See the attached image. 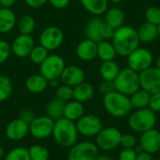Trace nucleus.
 Returning a JSON list of instances; mask_svg holds the SVG:
<instances>
[{"instance_id":"1","label":"nucleus","mask_w":160,"mask_h":160,"mask_svg":"<svg viewBox=\"0 0 160 160\" xmlns=\"http://www.w3.org/2000/svg\"><path fill=\"white\" fill-rule=\"evenodd\" d=\"M112 43L118 55L127 57L139 47L140 39L137 29L128 25L117 28L112 38Z\"/></svg>"},{"instance_id":"2","label":"nucleus","mask_w":160,"mask_h":160,"mask_svg":"<svg viewBox=\"0 0 160 160\" xmlns=\"http://www.w3.org/2000/svg\"><path fill=\"white\" fill-rule=\"evenodd\" d=\"M52 135L55 142L63 148H71L77 143L79 137L75 122L65 117L54 121Z\"/></svg>"},{"instance_id":"3","label":"nucleus","mask_w":160,"mask_h":160,"mask_svg":"<svg viewBox=\"0 0 160 160\" xmlns=\"http://www.w3.org/2000/svg\"><path fill=\"white\" fill-rule=\"evenodd\" d=\"M103 105L107 112L115 118H122L128 115L132 109L129 97L118 91L105 95L103 98Z\"/></svg>"},{"instance_id":"4","label":"nucleus","mask_w":160,"mask_h":160,"mask_svg":"<svg viewBox=\"0 0 160 160\" xmlns=\"http://www.w3.org/2000/svg\"><path fill=\"white\" fill-rule=\"evenodd\" d=\"M113 82L115 85V90L128 97H130L141 88L140 74L128 67L120 69V72Z\"/></svg>"},{"instance_id":"5","label":"nucleus","mask_w":160,"mask_h":160,"mask_svg":"<svg viewBox=\"0 0 160 160\" xmlns=\"http://www.w3.org/2000/svg\"><path fill=\"white\" fill-rule=\"evenodd\" d=\"M128 127L135 132L143 133L155 128L157 124L156 112L149 108L139 109L135 111L128 118Z\"/></svg>"},{"instance_id":"6","label":"nucleus","mask_w":160,"mask_h":160,"mask_svg":"<svg viewBox=\"0 0 160 160\" xmlns=\"http://www.w3.org/2000/svg\"><path fill=\"white\" fill-rule=\"evenodd\" d=\"M39 66V73L49 82L60 78L66 67V63L62 56L52 53L49 54Z\"/></svg>"},{"instance_id":"7","label":"nucleus","mask_w":160,"mask_h":160,"mask_svg":"<svg viewBox=\"0 0 160 160\" xmlns=\"http://www.w3.org/2000/svg\"><path fill=\"white\" fill-rule=\"evenodd\" d=\"M96 145L102 151H112L120 145L122 133L115 127L103 128L96 136Z\"/></svg>"},{"instance_id":"8","label":"nucleus","mask_w":160,"mask_h":160,"mask_svg":"<svg viewBox=\"0 0 160 160\" xmlns=\"http://www.w3.org/2000/svg\"><path fill=\"white\" fill-rule=\"evenodd\" d=\"M127 57L128 67L138 73H141L142 71L151 68L154 62L152 52L146 48L138 47Z\"/></svg>"},{"instance_id":"9","label":"nucleus","mask_w":160,"mask_h":160,"mask_svg":"<svg viewBox=\"0 0 160 160\" xmlns=\"http://www.w3.org/2000/svg\"><path fill=\"white\" fill-rule=\"evenodd\" d=\"M98 148L96 143L88 141L77 142L68 153V160H96L98 156Z\"/></svg>"},{"instance_id":"10","label":"nucleus","mask_w":160,"mask_h":160,"mask_svg":"<svg viewBox=\"0 0 160 160\" xmlns=\"http://www.w3.org/2000/svg\"><path fill=\"white\" fill-rule=\"evenodd\" d=\"M64 41V33L57 26H48L42 30L39 36V45L47 51H55L61 47Z\"/></svg>"},{"instance_id":"11","label":"nucleus","mask_w":160,"mask_h":160,"mask_svg":"<svg viewBox=\"0 0 160 160\" xmlns=\"http://www.w3.org/2000/svg\"><path fill=\"white\" fill-rule=\"evenodd\" d=\"M76 128L80 135L84 137H94L103 128V124L100 118L95 114H83L76 122Z\"/></svg>"},{"instance_id":"12","label":"nucleus","mask_w":160,"mask_h":160,"mask_svg":"<svg viewBox=\"0 0 160 160\" xmlns=\"http://www.w3.org/2000/svg\"><path fill=\"white\" fill-rule=\"evenodd\" d=\"M54 121L47 115L36 117L29 125L30 134L38 140H43L52 134Z\"/></svg>"},{"instance_id":"13","label":"nucleus","mask_w":160,"mask_h":160,"mask_svg":"<svg viewBox=\"0 0 160 160\" xmlns=\"http://www.w3.org/2000/svg\"><path fill=\"white\" fill-rule=\"evenodd\" d=\"M139 74L142 89L151 95L160 93V69L151 67Z\"/></svg>"},{"instance_id":"14","label":"nucleus","mask_w":160,"mask_h":160,"mask_svg":"<svg viewBox=\"0 0 160 160\" xmlns=\"http://www.w3.org/2000/svg\"><path fill=\"white\" fill-rule=\"evenodd\" d=\"M34 46L35 40L31 35L20 34L13 39L12 43L10 44L11 53L19 58H25L29 56Z\"/></svg>"},{"instance_id":"15","label":"nucleus","mask_w":160,"mask_h":160,"mask_svg":"<svg viewBox=\"0 0 160 160\" xmlns=\"http://www.w3.org/2000/svg\"><path fill=\"white\" fill-rule=\"evenodd\" d=\"M5 133L8 140L12 142H19L24 139L29 133V125L18 117L8 124Z\"/></svg>"},{"instance_id":"16","label":"nucleus","mask_w":160,"mask_h":160,"mask_svg":"<svg viewBox=\"0 0 160 160\" xmlns=\"http://www.w3.org/2000/svg\"><path fill=\"white\" fill-rule=\"evenodd\" d=\"M139 144L144 152L151 155L158 153L160 150V131L154 128L142 133Z\"/></svg>"},{"instance_id":"17","label":"nucleus","mask_w":160,"mask_h":160,"mask_svg":"<svg viewBox=\"0 0 160 160\" xmlns=\"http://www.w3.org/2000/svg\"><path fill=\"white\" fill-rule=\"evenodd\" d=\"M63 84L75 87L85 80V73L78 66H66L60 78Z\"/></svg>"},{"instance_id":"18","label":"nucleus","mask_w":160,"mask_h":160,"mask_svg":"<svg viewBox=\"0 0 160 160\" xmlns=\"http://www.w3.org/2000/svg\"><path fill=\"white\" fill-rule=\"evenodd\" d=\"M76 54L84 62L94 60L98 54V43L88 38L82 40L76 47Z\"/></svg>"},{"instance_id":"19","label":"nucleus","mask_w":160,"mask_h":160,"mask_svg":"<svg viewBox=\"0 0 160 160\" xmlns=\"http://www.w3.org/2000/svg\"><path fill=\"white\" fill-rule=\"evenodd\" d=\"M17 24L15 12L11 8H2L0 9V34H7L13 30Z\"/></svg>"},{"instance_id":"20","label":"nucleus","mask_w":160,"mask_h":160,"mask_svg":"<svg viewBox=\"0 0 160 160\" xmlns=\"http://www.w3.org/2000/svg\"><path fill=\"white\" fill-rule=\"evenodd\" d=\"M137 33L140 42L151 43L158 38V26L145 22L139 26Z\"/></svg>"},{"instance_id":"21","label":"nucleus","mask_w":160,"mask_h":160,"mask_svg":"<svg viewBox=\"0 0 160 160\" xmlns=\"http://www.w3.org/2000/svg\"><path fill=\"white\" fill-rule=\"evenodd\" d=\"M49 82L40 73L30 75L25 81V88L32 94H39L47 89Z\"/></svg>"},{"instance_id":"22","label":"nucleus","mask_w":160,"mask_h":160,"mask_svg":"<svg viewBox=\"0 0 160 160\" xmlns=\"http://www.w3.org/2000/svg\"><path fill=\"white\" fill-rule=\"evenodd\" d=\"M95 94L94 87L91 83L85 81L73 87V99L81 103L90 100Z\"/></svg>"},{"instance_id":"23","label":"nucleus","mask_w":160,"mask_h":160,"mask_svg":"<svg viewBox=\"0 0 160 160\" xmlns=\"http://www.w3.org/2000/svg\"><path fill=\"white\" fill-rule=\"evenodd\" d=\"M83 114H84V107L82 103L76 100L68 101L66 103L65 111H64L65 118L72 122H77Z\"/></svg>"},{"instance_id":"24","label":"nucleus","mask_w":160,"mask_h":160,"mask_svg":"<svg viewBox=\"0 0 160 160\" xmlns=\"http://www.w3.org/2000/svg\"><path fill=\"white\" fill-rule=\"evenodd\" d=\"M104 22L108 24L112 25L115 29L124 25L125 22V13L124 11L116 7L108 8L105 11V19Z\"/></svg>"},{"instance_id":"25","label":"nucleus","mask_w":160,"mask_h":160,"mask_svg":"<svg viewBox=\"0 0 160 160\" xmlns=\"http://www.w3.org/2000/svg\"><path fill=\"white\" fill-rule=\"evenodd\" d=\"M66 103L67 102H65L57 98L50 100L46 106V115L48 117H50L51 119H52L53 121L63 118Z\"/></svg>"},{"instance_id":"26","label":"nucleus","mask_w":160,"mask_h":160,"mask_svg":"<svg viewBox=\"0 0 160 160\" xmlns=\"http://www.w3.org/2000/svg\"><path fill=\"white\" fill-rule=\"evenodd\" d=\"M103 20H101L98 17L92 18L86 24L85 27V35L86 38L91 39L95 42H99L102 40L101 35H100V28L103 23Z\"/></svg>"},{"instance_id":"27","label":"nucleus","mask_w":160,"mask_h":160,"mask_svg":"<svg viewBox=\"0 0 160 160\" xmlns=\"http://www.w3.org/2000/svg\"><path fill=\"white\" fill-rule=\"evenodd\" d=\"M120 72L119 65L114 61H104L99 67V74L105 81H114Z\"/></svg>"},{"instance_id":"28","label":"nucleus","mask_w":160,"mask_h":160,"mask_svg":"<svg viewBox=\"0 0 160 160\" xmlns=\"http://www.w3.org/2000/svg\"><path fill=\"white\" fill-rule=\"evenodd\" d=\"M83 8L93 15H101L108 9L109 0H80Z\"/></svg>"},{"instance_id":"29","label":"nucleus","mask_w":160,"mask_h":160,"mask_svg":"<svg viewBox=\"0 0 160 160\" xmlns=\"http://www.w3.org/2000/svg\"><path fill=\"white\" fill-rule=\"evenodd\" d=\"M116 54H117L116 51H115L112 41L101 40V41L98 42V54H97V57H98L102 62L114 60Z\"/></svg>"},{"instance_id":"30","label":"nucleus","mask_w":160,"mask_h":160,"mask_svg":"<svg viewBox=\"0 0 160 160\" xmlns=\"http://www.w3.org/2000/svg\"><path fill=\"white\" fill-rule=\"evenodd\" d=\"M150 96H151V94H149L145 90L140 88L139 90H137L135 93H133L129 97L131 107L135 108L137 110L148 108V104H149V100H150Z\"/></svg>"},{"instance_id":"31","label":"nucleus","mask_w":160,"mask_h":160,"mask_svg":"<svg viewBox=\"0 0 160 160\" xmlns=\"http://www.w3.org/2000/svg\"><path fill=\"white\" fill-rule=\"evenodd\" d=\"M17 28L20 34L22 35H31L35 28H36V21L35 19L28 15H22L18 21H17Z\"/></svg>"},{"instance_id":"32","label":"nucleus","mask_w":160,"mask_h":160,"mask_svg":"<svg viewBox=\"0 0 160 160\" xmlns=\"http://www.w3.org/2000/svg\"><path fill=\"white\" fill-rule=\"evenodd\" d=\"M13 85L10 79L5 75H0V102L7 100L12 94Z\"/></svg>"},{"instance_id":"33","label":"nucleus","mask_w":160,"mask_h":160,"mask_svg":"<svg viewBox=\"0 0 160 160\" xmlns=\"http://www.w3.org/2000/svg\"><path fill=\"white\" fill-rule=\"evenodd\" d=\"M28 154L31 160H49L50 158L49 150L39 144L32 145L28 149Z\"/></svg>"},{"instance_id":"34","label":"nucleus","mask_w":160,"mask_h":160,"mask_svg":"<svg viewBox=\"0 0 160 160\" xmlns=\"http://www.w3.org/2000/svg\"><path fill=\"white\" fill-rule=\"evenodd\" d=\"M48 55H49V51H47L44 47H42L41 45H38V46L35 45L28 57L32 63L40 65L48 57Z\"/></svg>"},{"instance_id":"35","label":"nucleus","mask_w":160,"mask_h":160,"mask_svg":"<svg viewBox=\"0 0 160 160\" xmlns=\"http://www.w3.org/2000/svg\"><path fill=\"white\" fill-rule=\"evenodd\" d=\"M4 160H31V158L28 154V149L24 147H15L5 156Z\"/></svg>"},{"instance_id":"36","label":"nucleus","mask_w":160,"mask_h":160,"mask_svg":"<svg viewBox=\"0 0 160 160\" xmlns=\"http://www.w3.org/2000/svg\"><path fill=\"white\" fill-rule=\"evenodd\" d=\"M145 19L146 22L158 26L160 24V8L157 6L149 7L145 11Z\"/></svg>"},{"instance_id":"37","label":"nucleus","mask_w":160,"mask_h":160,"mask_svg":"<svg viewBox=\"0 0 160 160\" xmlns=\"http://www.w3.org/2000/svg\"><path fill=\"white\" fill-rule=\"evenodd\" d=\"M56 98L65 102L70 101L73 98V87L66 84L59 85L56 88Z\"/></svg>"},{"instance_id":"38","label":"nucleus","mask_w":160,"mask_h":160,"mask_svg":"<svg viewBox=\"0 0 160 160\" xmlns=\"http://www.w3.org/2000/svg\"><path fill=\"white\" fill-rule=\"evenodd\" d=\"M11 54L10 44L3 39H0V64L5 63Z\"/></svg>"},{"instance_id":"39","label":"nucleus","mask_w":160,"mask_h":160,"mask_svg":"<svg viewBox=\"0 0 160 160\" xmlns=\"http://www.w3.org/2000/svg\"><path fill=\"white\" fill-rule=\"evenodd\" d=\"M138 144L137 138L132 134H122L120 145L123 148H134Z\"/></svg>"},{"instance_id":"40","label":"nucleus","mask_w":160,"mask_h":160,"mask_svg":"<svg viewBox=\"0 0 160 160\" xmlns=\"http://www.w3.org/2000/svg\"><path fill=\"white\" fill-rule=\"evenodd\" d=\"M115 28L112 27V25L108 24L107 22H103L101 28H100V35L102 38V40H109L112 39L114 33H115Z\"/></svg>"},{"instance_id":"41","label":"nucleus","mask_w":160,"mask_h":160,"mask_svg":"<svg viewBox=\"0 0 160 160\" xmlns=\"http://www.w3.org/2000/svg\"><path fill=\"white\" fill-rule=\"evenodd\" d=\"M148 108L154 112H160V93L152 94L150 96V100L148 104Z\"/></svg>"},{"instance_id":"42","label":"nucleus","mask_w":160,"mask_h":160,"mask_svg":"<svg viewBox=\"0 0 160 160\" xmlns=\"http://www.w3.org/2000/svg\"><path fill=\"white\" fill-rule=\"evenodd\" d=\"M113 91H116L113 81H105V80H103L102 82L99 84V92L103 96H105L107 94H110V93H112Z\"/></svg>"},{"instance_id":"43","label":"nucleus","mask_w":160,"mask_h":160,"mask_svg":"<svg viewBox=\"0 0 160 160\" xmlns=\"http://www.w3.org/2000/svg\"><path fill=\"white\" fill-rule=\"evenodd\" d=\"M137 153L134 148H123L119 154V160H136Z\"/></svg>"},{"instance_id":"44","label":"nucleus","mask_w":160,"mask_h":160,"mask_svg":"<svg viewBox=\"0 0 160 160\" xmlns=\"http://www.w3.org/2000/svg\"><path fill=\"white\" fill-rule=\"evenodd\" d=\"M19 118H21L22 120L26 122L28 125H30L31 122L36 118V115L33 111H31L29 109H25V110L21 111V112L19 114Z\"/></svg>"},{"instance_id":"45","label":"nucleus","mask_w":160,"mask_h":160,"mask_svg":"<svg viewBox=\"0 0 160 160\" xmlns=\"http://www.w3.org/2000/svg\"><path fill=\"white\" fill-rule=\"evenodd\" d=\"M48 2L56 9H64L69 5L70 0H48Z\"/></svg>"},{"instance_id":"46","label":"nucleus","mask_w":160,"mask_h":160,"mask_svg":"<svg viewBox=\"0 0 160 160\" xmlns=\"http://www.w3.org/2000/svg\"><path fill=\"white\" fill-rule=\"evenodd\" d=\"M48 0H24V3L26 6H28L31 8H39L42 6H44Z\"/></svg>"},{"instance_id":"47","label":"nucleus","mask_w":160,"mask_h":160,"mask_svg":"<svg viewBox=\"0 0 160 160\" xmlns=\"http://www.w3.org/2000/svg\"><path fill=\"white\" fill-rule=\"evenodd\" d=\"M136 160H154L153 159V157L151 154L147 153V152H142L140 154L137 155V158Z\"/></svg>"},{"instance_id":"48","label":"nucleus","mask_w":160,"mask_h":160,"mask_svg":"<svg viewBox=\"0 0 160 160\" xmlns=\"http://www.w3.org/2000/svg\"><path fill=\"white\" fill-rule=\"evenodd\" d=\"M16 2H17V0H0V5L2 6V8H10L12 6L15 5Z\"/></svg>"},{"instance_id":"49","label":"nucleus","mask_w":160,"mask_h":160,"mask_svg":"<svg viewBox=\"0 0 160 160\" xmlns=\"http://www.w3.org/2000/svg\"><path fill=\"white\" fill-rule=\"evenodd\" d=\"M59 79H54V80H51L49 81V85L52 88H57L59 86Z\"/></svg>"},{"instance_id":"50","label":"nucleus","mask_w":160,"mask_h":160,"mask_svg":"<svg viewBox=\"0 0 160 160\" xmlns=\"http://www.w3.org/2000/svg\"><path fill=\"white\" fill-rule=\"evenodd\" d=\"M96 160H114L109 155H98Z\"/></svg>"},{"instance_id":"51","label":"nucleus","mask_w":160,"mask_h":160,"mask_svg":"<svg viewBox=\"0 0 160 160\" xmlns=\"http://www.w3.org/2000/svg\"><path fill=\"white\" fill-rule=\"evenodd\" d=\"M4 158H5V151H4L3 147L0 145V159H2Z\"/></svg>"},{"instance_id":"52","label":"nucleus","mask_w":160,"mask_h":160,"mask_svg":"<svg viewBox=\"0 0 160 160\" xmlns=\"http://www.w3.org/2000/svg\"><path fill=\"white\" fill-rule=\"evenodd\" d=\"M156 68H158V69H160V54L158 55V57L156 60Z\"/></svg>"},{"instance_id":"53","label":"nucleus","mask_w":160,"mask_h":160,"mask_svg":"<svg viewBox=\"0 0 160 160\" xmlns=\"http://www.w3.org/2000/svg\"><path fill=\"white\" fill-rule=\"evenodd\" d=\"M111 2H112V3H114V4H119V3H121L123 0H110Z\"/></svg>"},{"instance_id":"54","label":"nucleus","mask_w":160,"mask_h":160,"mask_svg":"<svg viewBox=\"0 0 160 160\" xmlns=\"http://www.w3.org/2000/svg\"><path fill=\"white\" fill-rule=\"evenodd\" d=\"M158 38H160V24L158 25Z\"/></svg>"},{"instance_id":"55","label":"nucleus","mask_w":160,"mask_h":160,"mask_svg":"<svg viewBox=\"0 0 160 160\" xmlns=\"http://www.w3.org/2000/svg\"><path fill=\"white\" fill-rule=\"evenodd\" d=\"M1 8H2V6H1V5H0V9H1Z\"/></svg>"},{"instance_id":"56","label":"nucleus","mask_w":160,"mask_h":160,"mask_svg":"<svg viewBox=\"0 0 160 160\" xmlns=\"http://www.w3.org/2000/svg\"><path fill=\"white\" fill-rule=\"evenodd\" d=\"M67 160H68V159H67Z\"/></svg>"}]
</instances>
